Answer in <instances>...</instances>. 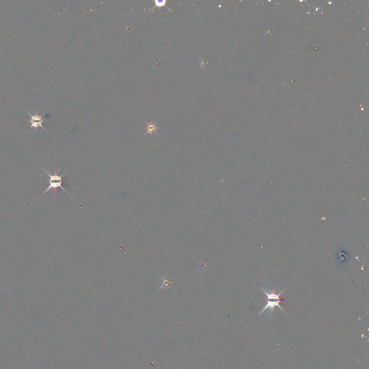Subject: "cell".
Segmentation results:
<instances>
[{"instance_id":"2","label":"cell","mask_w":369,"mask_h":369,"mask_svg":"<svg viewBox=\"0 0 369 369\" xmlns=\"http://www.w3.org/2000/svg\"><path fill=\"white\" fill-rule=\"evenodd\" d=\"M44 170V172L46 173V174H47L48 175V177H49V178H50V180H49V183H50L49 186H48V188L46 189V190L44 191V193H43V194H46V192H48V190H51V189H53V190H54L55 193H56L57 188H61L62 190H63L64 191H65V192H66V190H65V188H64V187L62 186V183H63L64 182L63 180V177H64V174H65L66 171L64 172L61 175H58V170H56V171H55L54 175L50 174L49 172H47L45 170ZM66 193H67V192H66Z\"/></svg>"},{"instance_id":"5","label":"cell","mask_w":369,"mask_h":369,"mask_svg":"<svg viewBox=\"0 0 369 369\" xmlns=\"http://www.w3.org/2000/svg\"><path fill=\"white\" fill-rule=\"evenodd\" d=\"M158 127L156 126V124L155 123H154V122H151V123H149L147 124L146 126V133H145V135L146 134H151L153 132H156V130H157Z\"/></svg>"},{"instance_id":"3","label":"cell","mask_w":369,"mask_h":369,"mask_svg":"<svg viewBox=\"0 0 369 369\" xmlns=\"http://www.w3.org/2000/svg\"><path fill=\"white\" fill-rule=\"evenodd\" d=\"M26 112L27 113H28L30 117H31V128H33V130H37L39 127H41V128L44 129L46 131H47V130H46V129L43 126V122H44V121H43V118H44L45 115L46 113H44L43 115H39L38 110H36V113L35 114H31V113H29L28 111H27V110H26Z\"/></svg>"},{"instance_id":"6","label":"cell","mask_w":369,"mask_h":369,"mask_svg":"<svg viewBox=\"0 0 369 369\" xmlns=\"http://www.w3.org/2000/svg\"><path fill=\"white\" fill-rule=\"evenodd\" d=\"M155 3H156V6H154V7H163V6H162L163 4H165H165H166V1H163V2H158V1H156V2H155Z\"/></svg>"},{"instance_id":"1","label":"cell","mask_w":369,"mask_h":369,"mask_svg":"<svg viewBox=\"0 0 369 369\" xmlns=\"http://www.w3.org/2000/svg\"><path fill=\"white\" fill-rule=\"evenodd\" d=\"M285 288H285L284 289H283L282 291H280V293H276V292H275V290H267L263 289L262 288H260V289L262 290V291L263 292L264 294L267 296V304H266V305L264 306V308L262 309V310L260 311L259 314H258L257 317L261 315L262 314L265 312V311L267 310V309H269L268 315H271L272 314H273L274 310H275L276 307H279L281 310L283 311V312L286 314L288 316H289L286 313V311L283 309V308L282 307V306L280 305V302L281 301L280 296H281V294H282L283 293V291H284V290H285Z\"/></svg>"},{"instance_id":"4","label":"cell","mask_w":369,"mask_h":369,"mask_svg":"<svg viewBox=\"0 0 369 369\" xmlns=\"http://www.w3.org/2000/svg\"><path fill=\"white\" fill-rule=\"evenodd\" d=\"M160 278V279L162 281V283H161V285L159 288L158 290H160L161 289H162V288H172V284L173 283H175V282H173V281L170 280V279L167 278V276H165V277H161V276H159Z\"/></svg>"}]
</instances>
